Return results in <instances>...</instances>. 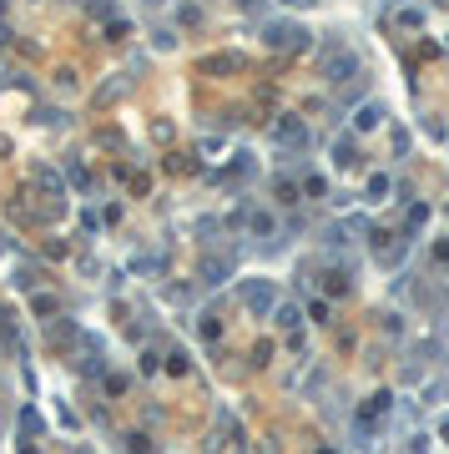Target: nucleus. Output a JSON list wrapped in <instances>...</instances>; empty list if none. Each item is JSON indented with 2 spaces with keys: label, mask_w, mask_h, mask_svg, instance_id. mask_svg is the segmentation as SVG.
<instances>
[{
  "label": "nucleus",
  "mask_w": 449,
  "mask_h": 454,
  "mask_svg": "<svg viewBox=\"0 0 449 454\" xmlns=\"http://www.w3.org/2000/svg\"><path fill=\"white\" fill-rule=\"evenodd\" d=\"M424 399H429V404H439V399H449V379H444V384H434V389L424 394Z\"/></svg>",
  "instance_id": "12"
},
{
  "label": "nucleus",
  "mask_w": 449,
  "mask_h": 454,
  "mask_svg": "<svg viewBox=\"0 0 449 454\" xmlns=\"http://www.w3.org/2000/svg\"><path fill=\"white\" fill-rule=\"evenodd\" d=\"M243 303L253 308V313H273V283H243Z\"/></svg>",
  "instance_id": "1"
},
{
  "label": "nucleus",
  "mask_w": 449,
  "mask_h": 454,
  "mask_svg": "<svg viewBox=\"0 0 449 454\" xmlns=\"http://www.w3.org/2000/svg\"><path fill=\"white\" fill-rule=\"evenodd\" d=\"M439 434H444V444H449V419H444V424H439Z\"/></svg>",
  "instance_id": "14"
},
{
  "label": "nucleus",
  "mask_w": 449,
  "mask_h": 454,
  "mask_svg": "<svg viewBox=\"0 0 449 454\" xmlns=\"http://www.w3.org/2000/svg\"><path fill=\"white\" fill-rule=\"evenodd\" d=\"M308 318H313V323H328V303L313 298V303H308Z\"/></svg>",
  "instance_id": "10"
},
{
  "label": "nucleus",
  "mask_w": 449,
  "mask_h": 454,
  "mask_svg": "<svg viewBox=\"0 0 449 454\" xmlns=\"http://www.w3.org/2000/svg\"><path fill=\"white\" fill-rule=\"evenodd\" d=\"M384 192H389V177H374V182H369V197H374V202H379V197H384Z\"/></svg>",
  "instance_id": "13"
},
{
  "label": "nucleus",
  "mask_w": 449,
  "mask_h": 454,
  "mask_svg": "<svg viewBox=\"0 0 449 454\" xmlns=\"http://www.w3.org/2000/svg\"><path fill=\"white\" fill-rule=\"evenodd\" d=\"M303 41H308V31H303V26H288V21L268 26V46H303Z\"/></svg>",
  "instance_id": "2"
},
{
  "label": "nucleus",
  "mask_w": 449,
  "mask_h": 454,
  "mask_svg": "<svg viewBox=\"0 0 449 454\" xmlns=\"http://www.w3.org/2000/svg\"><path fill=\"white\" fill-rule=\"evenodd\" d=\"M298 318H303V313H298L293 303H283V308H273V323H278V328H298Z\"/></svg>",
  "instance_id": "7"
},
{
  "label": "nucleus",
  "mask_w": 449,
  "mask_h": 454,
  "mask_svg": "<svg viewBox=\"0 0 449 454\" xmlns=\"http://www.w3.org/2000/svg\"><path fill=\"white\" fill-rule=\"evenodd\" d=\"M333 157H339L344 167H354V142H339V147H333Z\"/></svg>",
  "instance_id": "11"
},
{
  "label": "nucleus",
  "mask_w": 449,
  "mask_h": 454,
  "mask_svg": "<svg viewBox=\"0 0 449 454\" xmlns=\"http://www.w3.org/2000/svg\"><path fill=\"white\" fill-rule=\"evenodd\" d=\"M273 137H278V142H288V147H303V142H308L303 122H293V117H283V122H278V127H273Z\"/></svg>",
  "instance_id": "4"
},
{
  "label": "nucleus",
  "mask_w": 449,
  "mask_h": 454,
  "mask_svg": "<svg viewBox=\"0 0 449 454\" xmlns=\"http://www.w3.org/2000/svg\"><path fill=\"white\" fill-rule=\"evenodd\" d=\"M6 36H11V31H6V21H0V41H6Z\"/></svg>",
  "instance_id": "15"
},
{
  "label": "nucleus",
  "mask_w": 449,
  "mask_h": 454,
  "mask_svg": "<svg viewBox=\"0 0 449 454\" xmlns=\"http://www.w3.org/2000/svg\"><path fill=\"white\" fill-rule=\"evenodd\" d=\"M278 202H283V207H293V202H298V192H293V182H283V177H278Z\"/></svg>",
  "instance_id": "9"
},
{
  "label": "nucleus",
  "mask_w": 449,
  "mask_h": 454,
  "mask_svg": "<svg viewBox=\"0 0 449 454\" xmlns=\"http://www.w3.org/2000/svg\"><path fill=\"white\" fill-rule=\"evenodd\" d=\"M354 71H359L354 56H333V61H328V81H349Z\"/></svg>",
  "instance_id": "5"
},
{
  "label": "nucleus",
  "mask_w": 449,
  "mask_h": 454,
  "mask_svg": "<svg viewBox=\"0 0 449 454\" xmlns=\"http://www.w3.org/2000/svg\"><path fill=\"white\" fill-rule=\"evenodd\" d=\"M379 122H384V106H379V101H369V106L359 111V132H369V127H379Z\"/></svg>",
  "instance_id": "6"
},
{
  "label": "nucleus",
  "mask_w": 449,
  "mask_h": 454,
  "mask_svg": "<svg viewBox=\"0 0 449 454\" xmlns=\"http://www.w3.org/2000/svg\"><path fill=\"white\" fill-rule=\"evenodd\" d=\"M228 273H233V258H207L202 263V283H207V288H222Z\"/></svg>",
  "instance_id": "3"
},
{
  "label": "nucleus",
  "mask_w": 449,
  "mask_h": 454,
  "mask_svg": "<svg viewBox=\"0 0 449 454\" xmlns=\"http://www.w3.org/2000/svg\"><path fill=\"white\" fill-rule=\"evenodd\" d=\"M248 227H253L258 238H268V233H273V217H268V212H253V217H248Z\"/></svg>",
  "instance_id": "8"
}]
</instances>
